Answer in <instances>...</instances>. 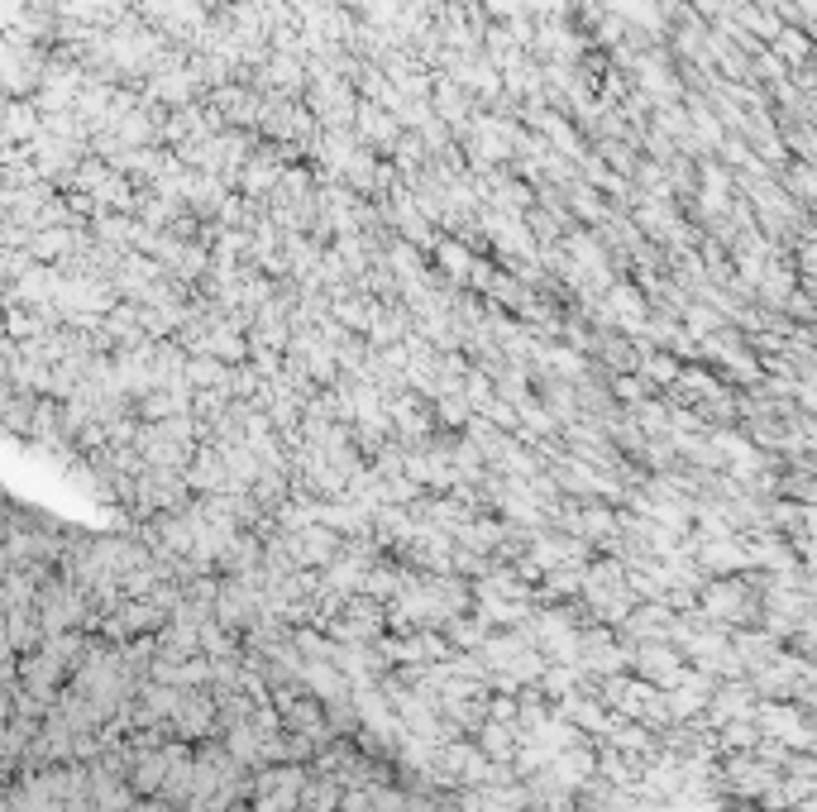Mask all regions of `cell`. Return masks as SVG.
<instances>
[{
    "instance_id": "cell-1",
    "label": "cell",
    "mask_w": 817,
    "mask_h": 812,
    "mask_svg": "<svg viewBox=\"0 0 817 812\" xmlns=\"http://www.w3.org/2000/svg\"><path fill=\"white\" fill-rule=\"evenodd\" d=\"M216 702L211 698H201V693H186L177 698V712H173V726H177V736H206L216 726Z\"/></svg>"
},
{
    "instance_id": "cell-2",
    "label": "cell",
    "mask_w": 817,
    "mask_h": 812,
    "mask_svg": "<svg viewBox=\"0 0 817 812\" xmlns=\"http://www.w3.org/2000/svg\"><path fill=\"white\" fill-rule=\"evenodd\" d=\"M483 755H488V760H512V755H516L507 722H502V726H497V722H488V726H483Z\"/></svg>"
},
{
    "instance_id": "cell-3",
    "label": "cell",
    "mask_w": 817,
    "mask_h": 812,
    "mask_svg": "<svg viewBox=\"0 0 817 812\" xmlns=\"http://www.w3.org/2000/svg\"><path fill=\"white\" fill-rule=\"evenodd\" d=\"M469 406H473V402L464 397V392L440 397V421H445V426H469Z\"/></svg>"
},
{
    "instance_id": "cell-4",
    "label": "cell",
    "mask_w": 817,
    "mask_h": 812,
    "mask_svg": "<svg viewBox=\"0 0 817 812\" xmlns=\"http://www.w3.org/2000/svg\"><path fill=\"white\" fill-rule=\"evenodd\" d=\"M249 192H263V186H278V163H254L249 168Z\"/></svg>"
},
{
    "instance_id": "cell-5",
    "label": "cell",
    "mask_w": 817,
    "mask_h": 812,
    "mask_svg": "<svg viewBox=\"0 0 817 812\" xmlns=\"http://www.w3.org/2000/svg\"><path fill=\"white\" fill-rule=\"evenodd\" d=\"M440 258H445V268H450V273L469 278V254H464V248H459V244H445V248H440Z\"/></svg>"
}]
</instances>
